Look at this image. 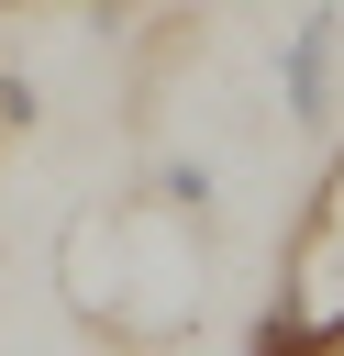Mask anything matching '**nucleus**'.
Here are the masks:
<instances>
[{"mask_svg":"<svg viewBox=\"0 0 344 356\" xmlns=\"http://www.w3.org/2000/svg\"><path fill=\"white\" fill-rule=\"evenodd\" d=\"M55 300L100 334V345H178L200 334V300H211V245H200V211L178 189H111V200H78L55 222Z\"/></svg>","mask_w":344,"mask_h":356,"instance_id":"f257e3e1","label":"nucleus"},{"mask_svg":"<svg viewBox=\"0 0 344 356\" xmlns=\"http://www.w3.org/2000/svg\"><path fill=\"white\" fill-rule=\"evenodd\" d=\"M333 345H344V145H333V167L311 178V200L277 245V289H266L244 356H333Z\"/></svg>","mask_w":344,"mask_h":356,"instance_id":"f03ea898","label":"nucleus"},{"mask_svg":"<svg viewBox=\"0 0 344 356\" xmlns=\"http://www.w3.org/2000/svg\"><path fill=\"white\" fill-rule=\"evenodd\" d=\"M277 89H289V134H344V0L300 11V33L277 44Z\"/></svg>","mask_w":344,"mask_h":356,"instance_id":"7ed1b4c3","label":"nucleus"},{"mask_svg":"<svg viewBox=\"0 0 344 356\" xmlns=\"http://www.w3.org/2000/svg\"><path fill=\"white\" fill-rule=\"evenodd\" d=\"M333 356H344V345H333Z\"/></svg>","mask_w":344,"mask_h":356,"instance_id":"20e7f679","label":"nucleus"}]
</instances>
